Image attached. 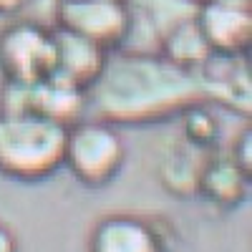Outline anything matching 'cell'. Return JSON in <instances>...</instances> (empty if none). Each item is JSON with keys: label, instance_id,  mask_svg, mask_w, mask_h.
Here are the masks:
<instances>
[{"label": "cell", "instance_id": "6da1fadb", "mask_svg": "<svg viewBox=\"0 0 252 252\" xmlns=\"http://www.w3.org/2000/svg\"><path fill=\"white\" fill-rule=\"evenodd\" d=\"M207 103L199 73L184 71L159 53L114 51L98 81L86 91V119L111 126H152L179 119Z\"/></svg>", "mask_w": 252, "mask_h": 252}, {"label": "cell", "instance_id": "7a4b0ae2", "mask_svg": "<svg viewBox=\"0 0 252 252\" xmlns=\"http://www.w3.org/2000/svg\"><path fill=\"white\" fill-rule=\"evenodd\" d=\"M63 126L33 114H0V174L15 182H46L63 169Z\"/></svg>", "mask_w": 252, "mask_h": 252}, {"label": "cell", "instance_id": "3957f363", "mask_svg": "<svg viewBox=\"0 0 252 252\" xmlns=\"http://www.w3.org/2000/svg\"><path fill=\"white\" fill-rule=\"evenodd\" d=\"M126 164V141L116 126L96 119H83L66 131L63 166L83 187L111 184Z\"/></svg>", "mask_w": 252, "mask_h": 252}, {"label": "cell", "instance_id": "277c9868", "mask_svg": "<svg viewBox=\"0 0 252 252\" xmlns=\"http://www.w3.org/2000/svg\"><path fill=\"white\" fill-rule=\"evenodd\" d=\"M53 28L33 18H10L0 28V76L10 83H38L53 73Z\"/></svg>", "mask_w": 252, "mask_h": 252}, {"label": "cell", "instance_id": "5b68a950", "mask_svg": "<svg viewBox=\"0 0 252 252\" xmlns=\"http://www.w3.org/2000/svg\"><path fill=\"white\" fill-rule=\"evenodd\" d=\"M58 31L73 33L106 53L121 51L129 33V10L124 0H56Z\"/></svg>", "mask_w": 252, "mask_h": 252}, {"label": "cell", "instance_id": "8992f818", "mask_svg": "<svg viewBox=\"0 0 252 252\" xmlns=\"http://www.w3.org/2000/svg\"><path fill=\"white\" fill-rule=\"evenodd\" d=\"M194 20L212 56H250L252 0H207Z\"/></svg>", "mask_w": 252, "mask_h": 252}, {"label": "cell", "instance_id": "52a82bcc", "mask_svg": "<svg viewBox=\"0 0 252 252\" xmlns=\"http://www.w3.org/2000/svg\"><path fill=\"white\" fill-rule=\"evenodd\" d=\"M129 10V33L121 51L159 53L161 40L184 20L197 15L192 0H124Z\"/></svg>", "mask_w": 252, "mask_h": 252}, {"label": "cell", "instance_id": "ba28073f", "mask_svg": "<svg viewBox=\"0 0 252 252\" xmlns=\"http://www.w3.org/2000/svg\"><path fill=\"white\" fill-rule=\"evenodd\" d=\"M197 73L209 106H220L250 121L252 116L250 56H212Z\"/></svg>", "mask_w": 252, "mask_h": 252}, {"label": "cell", "instance_id": "9c48e42d", "mask_svg": "<svg viewBox=\"0 0 252 252\" xmlns=\"http://www.w3.org/2000/svg\"><path fill=\"white\" fill-rule=\"evenodd\" d=\"M86 252H166V237L149 217L111 212L94 222Z\"/></svg>", "mask_w": 252, "mask_h": 252}, {"label": "cell", "instance_id": "30bf717a", "mask_svg": "<svg viewBox=\"0 0 252 252\" xmlns=\"http://www.w3.org/2000/svg\"><path fill=\"white\" fill-rule=\"evenodd\" d=\"M53 38H56V63L51 76L71 83L81 91H89L106 68L109 53L89 43V40L58 28H53Z\"/></svg>", "mask_w": 252, "mask_h": 252}, {"label": "cell", "instance_id": "8fae6325", "mask_svg": "<svg viewBox=\"0 0 252 252\" xmlns=\"http://www.w3.org/2000/svg\"><path fill=\"white\" fill-rule=\"evenodd\" d=\"M212 152L197 149L189 141H184L179 134L161 149L159 161H157V177L161 187L169 194L189 199L197 197L199 187V174L204 169V161L209 159Z\"/></svg>", "mask_w": 252, "mask_h": 252}, {"label": "cell", "instance_id": "7c38bea8", "mask_svg": "<svg viewBox=\"0 0 252 252\" xmlns=\"http://www.w3.org/2000/svg\"><path fill=\"white\" fill-rule=\"evenodd\" d=\"M28 114L68 129L86 119V91L53 76L38 83H28Z\"/></svg>", "mask_w": 252, "mask_h": 252}, {"label": "cell", "instance_id": "4fadbf2b", "mask_svg": "<svg viewBox=\"0 0 252 252\" xmlns=\"http://www.w3.org/2000/svg\"><path fill=\"white\" fill-rule=\"evenodd\" d=\"M250 182L252 177L242 172L227 152H212L199 174L197 197L207 199L212 207L224 209V212L227 209H237L247 199Z\"/></svg>", "mask_w": 252, "mask_h": 252}, {"label": "cell", "instance_id": "5bb4252c", "mask_svg": "<svg viewBox=\"0 0 252 252\" xmlns=\"http://www.w3.org/2000/svg\"><path fill=\"white\" fill-rule=\"evenodd\" d=\"M159 56L166 58L169 63H174V66L184 68V71L197 73L204 63L212 58V51H209L207 40L202 38V33L197 28V20L189 18L161 40Z\"/></svg>", "mask_w": 252, "mask_h": 252}, {"label": "cell", "instance_id": "9a60e30c", "mask_svg": "<svg viewBox=\"0 0 252 252\" xmlns=\"http://www.w3.org/2000/svg\"><path fill=\"white\" fill-rule=\"evenodd\" d=\"M179 136L184 141H189L197 149H204V152H217V141H220V134H222V126H220V119L215 114V106L209 103H199V106H192L187 109L179 119Z\"/></svg>", "mask_w": 252, "mask_h": 252}, {"label": "cell", "instance_id": "2e32d148", "mask_svg": "<svg viewBox=\"0 0 252 252\" xmlns=\"http://www.w3.org/2000/svg\"><path fill=\"white\" fill-rule=\"evenodd\" d=\"M229 157H232V161L240 166L242 172H247L252 177V129L250 126H245V129L235 136L232 146H229Z\"/></svg>", "mask_w": 252, "mask_h": 252}, {"label": "cell", "instance_id": "e0dca14e", "mask_svg": "<svg viewBox=\"0 0 252 252\" xmlns=\"http://www.w3.org/2000/svg\"><path fill=\"white\" fill-rule=\"evenodd\" d=\"M33 0H0V18H18Z\"/></svg>", "mask_w": 252, "mask_h": 252}, {"label": "cell", "instance_id": "ac0fdd59", "mask_svg": "<svg viewBox=\"0 0 252 252\" xmlns=\"http://www.w3.org/2000/svg\"><path fill=\"white\" fill-rule=\"evenodd\" d=\"M0 252H20L15 232L8 224H3V222H0Z\"/></svg>", "mask_w": 252, "mask_h": 252}, {"label": "cell", "instance_id": "d6986e66", "mask_svg": "<svg viewBox=\"0 0 252 252\" xmlns=\"http://www.w3.org/2000/svg\"><path fill=\"white\" fill-rule=\"evenodd\" d=\"M192 3H197V5H199V3H207V0H192Z\"/></svg>", "mask_w": 252, "mask_h": 252}]
</instances>
